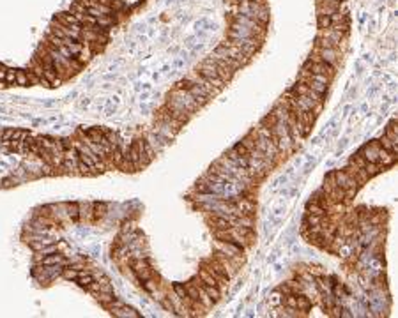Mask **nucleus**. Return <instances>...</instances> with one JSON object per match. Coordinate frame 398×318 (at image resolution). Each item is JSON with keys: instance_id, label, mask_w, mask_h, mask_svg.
Masks as SVG:
<instances>
[{"instance_id": "f257e3e1", "label": "nucleus", "mask_w": 398, "mask_h": 318, "mask_svg": "<svg viewBox=\"0 0 398 318\" xmlns=\"http://www.w3.org/2000/svg\"><path fill=\"white\" fill-rule=\"evenodd\" d=\"M335 175V181H337L338 188H342L345 191V195H347V198L351 200V196L356 195V191H358V188L361 184H359L358 181H354V179L351 177V175H347L344 170H337L333 172Z\"/></svg>"}, {"instance_id": "f03ea898", "label": "nucleus", "mask_w": 398, "mask_h": 318, "mask_svg": "<svg viewBox=\"0 0 398 318\" xmlns=\"http://www.w3.org/2000/svg\"><path fill=\"white\" fill-rule=\"evenodd\" d=\"M301 71L304 72H310V74H326L329 76L331 80H333L335 72H337V69L333 67V65H329L327 62H311V60H306L304 62V65L301 67Z\"/></svg>"}, {"instance_id": "7ed1b4c3", "label": "nucleus", "mask_w": 398, "mask_h": 318, "mask_svg": "<svg viewBox=\"0 0 398 318\" xmlns=\"http://www.w3.org/2000/svg\"><path fill=\"white\" fill-rule=\"evenodd\" d=\"M168 96H172V98H175L179 103H182V105H184V108L188 110L189 113H195L196 110L200 108V106L196 105L195 99H193V96L189 94L186 89H174V91H172Z\"/></svg>"}, {"instance_id": "20e7f679", "label": "nucleus", "mask_w": 398, "mask_h": 318, "mask_svg": "<svg viewBox=\"0 0 398 318\" xmlns=\"http://www.w3.org/2000/svg\"><path fill=\"white\" fill-rule=\"evenodd\" d=\"M315 53L320 57L322 62H327L329 65H333L337 69V65L342 60V51L338 48H315Z\"/></svg>"}, {"instance_id": "39448f33", "label": "nucleus", "mask_w": 398, "mask_h": 318, "mask_svg": "<svg viewBox=\"0 0 398 318\" xmlns=\"http://www.w3.org/2000/svg\"><path fill=\"white\" fill-rule=\"evenodd\" d=\"M209 58L211 62H213L214 65H216V69H218V78L221 80V82H223V84H228V82H230L232 78H234V69L232 67H228L227 64H225V62H221L220 58H216L214 57V55H211V57H207Z\"/></svg>"}, {"instance_id": "423d86ee", "label": "nucleus", "mask_w": 398, "mask_h": 318, "mask_svg": "<svg viewBox=\"0 0 398 318\" xmlns=\"http://www.w3.org/2000/svg\"><path fill=\"white\" fill-rule=\"evenodd\" d=\"M379 141H372V143L365 145V147L359 150V154L363 155V159H365L366 163H372V165H377L379 163Z\"/></svg>"}, {"instance_id": "0eeeda50", "label": "nucleus", "mask_w": 398, "mask_h": 318, "mask_svg": "<svg viewBox=\"0 0 398 318\" xmlns=\"http://www.w3.org/2000/svg\"><path fill=\"white\" fill-rule=\"evenodd\" d=\"M37 264L39 265H68V260L64 258V255L55 251V253H50V255H46V257H43Z\"/></svg>"}, {"instance_id": "6e6552de", "label": "nucleus", "mask_w": 398, "mask_h": 318, "mask_svg": "<svg viewBox=\"0 0 398 318\" xmlns=\"http://www.w3.org/2000/svg\"><path fill=\"white\" fill-rule=\"evenodd\" d=\"M110 313L113 314V316H119V318H138L140 316V313H138L137 309H133V307H129L127 304H124V306L120 307H115V309H110Z\"/></svg>"}, {"instance_id": "1a4fd4ad", "label": "nucleus", "mask_w": 398, "mask_h": 318, "mask_svg": "<svg viewBox=\"0 0 398 318\" xmlns=\"http://www.w3.org/2000/svg\"><path fill=\"white\" fill-rule=\"evenodd\" d=\"M394 161H396V154H393V152L386 150V148H382V147L379 148V165L380 167H389V165H393Z\"/></svg>"}, {"instance_id": "9d476101", "label": "nucleus", "mask_w": 398, "mask_h": 318, "mask_svg": "<svg viewBox=\"0 0 398 318\" xmlns=\"http://www.w3.org/2000/svg\"><path fill=\"white\" fill-rule=\"evenodd\" d=\"M55 20H58L60 23H64V25H71V27H80L82 23L76 20V16L75 15H71L69 11H62V13H58L57 16H55Z\"/></svg>"}, {"instance_id": "9b49d317", "label": "nucleus", "mask_w": 398, "mask_h": 318, "mask_svg": "<svg viewBox=\"0 0 398 318\" xmlns=\"http://www.w3.org/2000/svg\"><path fill=\"white\" fill-rule=\"evenodd\" d=\"M65 207V212H68V217L69 221H73V223H76V221L80 219V203L76 202H71V203H64Z\"/></svg>"}, {"instance_id": "f8f14e48", "label": "nucleus", "mask_w": 398, "mask_h": 318, "mask_svg": "<svg viewBox=\"0 0 398 318\" xmlns=\"http://www.w3.org/2000/svg\"><path fill=\"white\" fill-rule=\"evenodd\" d=\"M198 286H202L204 290H206V293L207 295L213 299V302L216 304L218 300H220V297H221V290L218 288V286H213V285H206V283L202 281V285H198Z\"/></svg>"}, {"instance_id": "ddd939ff", "label": "nucleus", "mask_w": 398, "mask_h": 318, "mask_svg": "<svg viewBox=\"0 0 398 318\" xmlns=\"http://www.w3.org/2000/svg\"><path fill=\"white\" fill-rule=\"evenodd\" d=\"M377 141H379L380 147L386 148V150L393 152V154H396V152H398V143H396V141H391L387 136H382L380 140H377Z\"/></svg>"}, {"instance_id": "4468645a", "label": "nucleus", "mask_w": 398, "mask_h": 318, "mask_svg": "<svg viewBox=\"0 0 398 318\" xmlns=\"http://www.w3.org/2000/svg\"><path fill=\"white\" fill-rule=\"evenodd\" d=\"M384 136H387L389 138L391 141H396L398 143V129H396V120H391L389 124H387V127H386V134Z\"/></svg>"}, {"instance_id": "2eb2a0df", "label": "nucleus", "mask_w": 398, "mask_h": 318, "mask_svg": "<svg viewBox=\"0 0 398 318\" xmlns=\"http://www.w3.org/2000/svg\"><path fill=\"white\" fill-rule=\"evenodd\" d=\"M306 210H308V214H313V216H320V217L327 216L326 209H322V207L318 205V203H315V202H310V203H308V205H306Z\"/></svg>"}, {"instance_id": "dca6fc26", "label": "nucleus", "mask_w": 398, "mask_h": 318, "mask_svg": "<svg viewBox=\"0 0 398 318\" xmlns=\"http://www.w3.org/2000/svg\"><path fill=\"white\" fill-rule=\"evenodd\" d=\"M296 307H297V311H308L311 307V302H310V299L308 297H304V295H296Z\"/></svg>"}, {"instance_id": "f3484780", "label": "nucleus", "mask_w": 398, "mask_h": 318, "mask_svg": "<svg viewBox=\"0 0 398 318\" xmlns=\"http://www.w3.org/2000/svg\"><path fill=\"white\" fill-rule=\"evenodd\" d=\"M16 85L29 87L30 82H29V74H27V71H23V69H18V71H16Z\"/></svg>"}, {"instance_id": "a211bd4d", "label": "nucleus", "mask_w": 398, "mask_h": 318, "mask_svg": "<svg viewBox=\"0 0 398 318\" xmlns=\"http://www.w3.org/2000/svg\"><path fill=\"white\" fill-rule=\"evenodd\" d=\"M174 290H175V293H177V297L181 300H189L188 299V293H186V286H182V285H179V283H175Z\"/></svg>"}, {"instance_id": "6ab92c4d", "label": "nucleus", "mask_w": 398, "mask_h": 318, "mask_svg": "<svg viewBox=\"0 0 398 318\" xmlns=\"http://www.w3.org/2000/svg\"><path fill=\"white\" fill-rule=\"evenodd\" d=\"M317 27H318V30H322V29H327V27H331L329 16H317Z\"/></svg>"}, {"instance_id": "aec40b11", "label": "nucleus", "mask_w": 398, "mask_h": 318, "mask_svg": "<svg viewBox=\"0 0 398 318\" xmlns=\"http://www.w3.org/2000/svg\"><path fill=\"white\" fill-rule=\"evenodd\" d=\"M4 84L16 85V71H13V69H8V74H6V82H4Z\"/></svg>"}, {"instance_id": "412c9836", "label": "nucleus", "mask_w": 398, "mask_h": 318, "mask_svg": "<svg viewBox=\"0 0 398 318\" xmlns=\"http://www.w3.org/2000/svg\"><path fill=\"white\" fill-rule=\"evenodd\" d=\"M234 150L237 152L239 155H243V157H248V155H250V152H248V148L244 147L243 143H237V145H234Z\"/></svg>"}, {"instance_id": "4be33fe9", "label": "nucleus", "mask_w": 398, "mask_h": 318, "mask_svg": "<svg viewBox=\"0 0 398 318\" xmlns=\"http://www.w3.org/2000/svg\"><path fill=\"white\" fill-rule=\"evenodd\" d=\"M6 74H8V67L0 64V84H4L6 82Z\"/></svg>"}, {"instance_id": "5701e85b", "label": "nucleus", "mask_w": 398, "mask_h": 318, "mask_svg": "<svg viewBox=\"0 0 398 318\" xmlns=\"http://www.w3.org/2000/svg\"><path fill=\"white\" fill-rule=\"evenodd\" d=\"M206 27H207V20H200V22L195 23V29L196 30H206Z\"/></svg>"}, {"instance_id": "b1692460", "label": "nucleus", "mask_w": 398, "mask_h": 318, "mask_svg": "<svg viewBox=\"0 0 398 318\" xmlns=\"http://www.w3.org/2000/svg\"><path fill=\"white\" fill-rule=\"evenodd\" d=\"M322 2H327V0H317V4H322ZM342 2V0H340Z\"/></svg>"}]
</instances>
